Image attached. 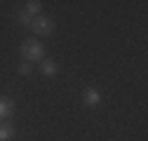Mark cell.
<instances>
[{
	"label": "cell",
	"mask_w": 148,
	"mask_h": 141,
	"mask_svg": "<svg viewBox=\"0 0 148 141\" xmlns=\"http://www.w3.org/2000/svg\"><path fill=\"white\" fill-rule=\"evenodd\" d=\"M31 31L38 35V38H47V35H52V33H54V19H52V16H45V14L33 16Z\"/></svg>",
	"instance_id": "7a4b0ae2"
},
{
	"label": "cell",
	"mask_w": 148,
	"mask_h": 141,
	"mask_svg": "<svg viewBox=\"0 0 148 141\" xmlns=\"http://www.w3.org/2000/svg\"><path fill=\"white\" fill-rule=\"evenodd\" d=\"M42 57H45V47H42V42L38 38H26L21 42V59L26 64L33 66L35 61H42Z\"/></svg>",
	"instance_id": "6da1fadb"
},
{
	"label": "cell",
	"mask_w": 148,
	"mask_h": 141,
	"mask_svg": "<svg viewBox=\"0 0 148 141\" xmlns=\"http://www.w3.org/2000/svg\"><path fill=\"white\" fill-rule=\"evenodd\" d=\"M16 21H19V24H21L24 28H31V24H33V16H31V14L26 12V10H21L19 14H16Z\"/></svg>",
	"instance_id": "ba28073f"
},
{
	"label": "cell",
	"mask_w": 148,
	"mask_h": 141,
	"mask_svg": "<svg viewBox=\"0 0 148 141\" xmlns=\"http://www.w3.org/2000/svg\"><path fill=\"white\" fill-rule=\"evenodd\" d=\"M16 70H19V75H31L33 66H31V64H26V61H21V64H19V68H16Z\"/></svg>",
	"instance_id": "9c48e42d"
},
{
	"label": "cell",
	"mask_w": 148,
	"mask_h": 141,
	"mask_svg": "<svg viewBox=\"0 0 148 141\" xmlns=\"http://www.w3.org/2000/svg\"><path fill=\"white\" fill-rule=\"evenodd\" d=\"M14 101L10 97H0V120H10L14 115Z\"/></svg>",
	"instance_id": "277c9868"
},
{
	"label": "cell",
	"mask_w": 148,
	"mask_h": 141,
	"mask_svg": "<svg viewBox=\"0 0 148 141\" xmlns=\"http://www.w3.org/2000/svg\"><path fill=\"white\" fill-rule=\"evenodd\" d=\"M26 12L31 16H40L42 14V3H38V0H28V3H26Z\"/></svg>",
	"instance_id": "52a82bcc"
},
{
	"label": "cell",
	"mask_w": 148,
	"mask_h": 141,
	"mask_svg": "<svg viewBox=\"0 0 148 141\" xmlns=\"http://www.w3.org/2000/svg\"><path fill=\"white\" fill-rule=\"evenodd\" d=\"M82 103L89 106V108H97V106L101 103V92L97 90V87H85L82 90Z\"/></svg>",
	"instance_id": "3957f363"
},
{
	"label": "cell",
	"mask_w": 148,
	"mask_h": 141,
	"mask_svg": "<svg viewBox=\"0 0 148 141\" xmlns=\"http://www.w3.org/2000/svg\"><path fill=\"white\" fill-rule=\"evenodd\" d=\"M14 122L12 120H0V141H12L14 136Z\"/></svg>",
	"instance_id": "5b68a950"
},
{
	"label": "cell",
	"mask_w": 148,
	"mask_h": 141,
	"mask_svg": "<svg viewBox=\"0 0 148 141\" xmlns=\"http://www.w3.org/2000/svg\"><path fill=\"white\" fill-rule=\"evenodd\" d=\"M40 73L47 75V78H54V75L59 73V64L52 61V59H42V61H40Z\"/></svg>",
	"instance_id": "8992f818"
}]
</instances>
